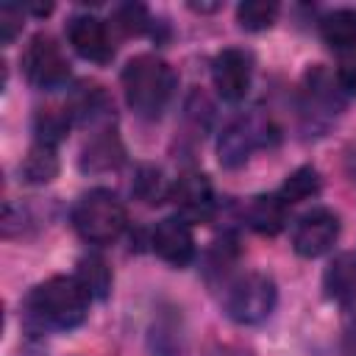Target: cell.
<instances>
[{
  "mask_svg": "<svg viewBox=\"0 0 356 356\" xmlns=\"http://www.w3.org/2000/svg\"><path fill=\"white\" fill-rule=\"evenodd\" d=\"M72 228L78 236L89 245H108L120 239V234L128 225L125 206L111 189H89L83 192L72 206Z\"/></svg>",
  "mask_w": 356,
  "mask_h": 356,
  "instance_id": "3957f363",
  "label": "cell"
},
{
  "mask_svg": "<svg viewBox=\"0 0 356 356\" xmlns=\"http://www.w3.org/2000/svg\"><path fill=\"white\" fill-rule=\"evenodd\" d=\"M19 172L28 184H47L56 178L58 172V159H56V147L33 142V147L28 150V156L19 164Z\"/></svg>",
  "mask_w": 356,
  "mask_h": 356,
  "instance_id": "2e32d148",
  "label": "cell"
},
{
  "mask_svg": "<svg viewBox=\"0 0 356 356\" xmlns=\"http://www.w3.org/2000/svg\"><path fill=\"white\" fill-rule=\"evenodd\" d=\"M323 289L337 303H350L356 298V256L339 253L323 275Z\"/></svg>",
  "mask_w": 356,
  "mask_h": 356,
  "instance_id": "4fadbf2b",
  "label": "cell"
},
{
  "mask_svg": "<svg viewBox=\"0 0 356 356\" xmlns=\"http://www.w3.org/2000/svg\"><path fill=\"white\" fill-rule=\"evenodd\" d=\"M67 42L86 61L108 64L114 58V44H111L108 25L97 17H92V14H75L67 22Z\"/></svg>",
  "mask_w": 356,
  "mask_h": 356,
  "instance_id": "9c48e42d",
  "label": "cell"
},
{
  "mask_svg": "<svg viewBox=\"0 0 356 356\" xmlns=\"http://www.w3.org/2000/svg\"><path fill=\"white\" fill-rule=\"evenodd\" d=\"M22 72H25L31 86H36L42 92H53V89L67 86L70 61L53 36L36 33L28 42V47L22 50Z\"/></svg>",
  "mask_w": 356,
  "mask_h": 356,
  "instance_id": "8992f818",
  "label": "cell"
},
{
  "mask_svg": "<svg viewBox=\"0 0 356 356\" xmlns=\"http://www.w3.org/2000/svg\"><path fill=\"white\" fill-rule=\"evenodd\" d=\"M131 189L147 206H159V203L170 200V192H172V186H167V181H164V172L153 164H142L136 170V178H134Z\"/></svg>",
  "mask_w": 356,
  "mask_h": 356,
  "instance_id": "e0dca14e",
  "label": "cell"
},
{
  "mask_svg": "<svg viewBox=\"0 0 356 356\" xmlns=\"http://www.w3.org/2000/svg\"><path fill=\"white\" fill-rule=\"evenodd\" d=\"M320 36L334 50H356V8H334L323 14Z\"/></svg>",
  "mask_w": 356,
  "mask_h": 356,
  "instance_id": "5bb4252c",
  "label": "cell"
},
{
  "mask_svg": "<svg viewBox=\"0 0 356 356\" xmlns=\"http://www.w3.org/2000/svg\"><path fill=\"white\" fill-rule=\"evenodd\" d=\"M70 122H72L70 108H39V114H36V120H33L36 142L56 147V145L64 139Z\"/></svg>",
  "mask_w": 356,
  "mask_h": 356,
  "instance_id": "d6986e66",
  "label": "cell"
},
{
  "mask_svg": "<svg viewBox=\"0 0 356 356\" xmlns=\"http://www.w3.org/2000/svg\"><path fill=\"white\" fill-rule=\"evenodd\" d=\"M189 8H195V11H217L220 6L217 3H192Z\"/></svg>",
  "mask_w": 356,
  "mask_h": 356,
  "instance_id": "4316f807",
  "label": "cell"
},
{
  "mask_svg": "<svg viewBox=\"0 0 356 356\" xmlns=\"http://www.w3.org/2000/svg\"><path fill=\"white\" fill-rule=\"evenodd\" d=\"M275 139H278V128L273 125V120L261 111H250L231 120L222 128L217 139V159L225 170H236L250 159L253 150L267 147Z\"/></svg>",
  "mask_w": 356,
  "mask_h": 356,
  "instance_id": "5b68a950",
  "label": "cell"
},
{
  "mask_svg": "<svg viewBox=\"0 0 356 356\" xmlns=\"http://www.w3.org/2000/svg\"><path fill=\"white\" fill-rule=\"evenodd\" d=\"M170 200L178 206V214L189 222H206V220H211V214L217 209L211 181L203 172L178 175V181L172 184Z\"/></svg>",
  "mask_w": 356,
  "mask_h": 356,
  "instance_id": "8fae6325",
  "label": "cell"
},
{
  "mask_svg": "<svg viewBox=\"0 0 356 356\" xmlns=\"http://www.w3.org/2000/svg\"><path fill=\"white\" fill-rule=\"evenodd\" d=\"M150 348L156 356H178L181 353V334H175V325L156 323L150 334Z\"/></svg>",
  "mask_w": 356,
  "mask_h": 356,
  "instance_id": "603a6c76",
  "label": "cell"
},
{
  "mask_svg": "<svg viewBox=\"0 0 356 356\" xmlns=\"http://www.w3.org/2000/svg\"><path fill=\"white\" fill-rule=\"evenodd\" d=\"M150 248L161 261L172 267H186L195 259V236L189 220H184L181 214L159 220L150 234Z\"/></svg>",
  "mask_w": 356,
  "mask_h": 356,
  "instance_id": "30bf717a",
  "label": "cell"
},
{
  "mask_svg": "<svg viewBox=\"0 0 356 356\" xmlns=\"http://www.w3.org/2000/svg\"><path fill=\"white\" fill-rule=\"evenodd\" d=\"M89 303L92 295L75 275H53L31 289L25 298V312L36 328L70 331L86 320Z\"/></svg>",
  "mask_w": 356,
  "mask_h": 356,
  "instance_id": "6da1fadb",
  "label": "cell"
},
{
  "mask_svg": "<svg viewBox=\"0 0 356 356\" xmlns=\"http://www.w3.org/2000/svg\"><path fill=\"white\" fill-rule=\"evenodd\" d=\"M342 353L356 356V314H350L342 325Z\"/></svg>",
  "mask_w": 356,
  "mask_h": 356,
  "instance_id": "d4e9b609",
  "label": "cell"
},
{
  "mask_svg": "<svg viewBox=\"0 0 356 356\" xmlns=\"http://www.w3.org/2000/svg\"><path fill=\"white\" fill-rule=\"evenodd\" d=\"M286 214H289V206H286V200L278 192H273V195H256L248 203V209H245L248 225L253 231H259V234H267V236L284 231Z\"/></svg>",
  "mask_w": 356,
  "mask_h": 356,
  "instance_id": "7c38bea8",
  "label": "cell"
},
{
  "mask_svg": "<svg viewBox=\"0 0 356 356\" xmlns=\"http://www.w3.org/2000/svg\"><path fill=\"white\" fill-rule=\"evenodd\" d=\"M278 17V3L267 0H248L236 6V22L245 31H267Z\"/></svg>",
  "mask_w": 356,
  "mask_h": 356,
  "instance_id": "44dd1931",
  "label": "cell"
},
{
  "mask_svg": "<svg viewBox=\"0 0 356 356\" xmlns=\"http://www.w3.org/2000/svg\"><path fill=\"white\" fill-rule=\"evenodd\" d=\"M75 278L86 286V292L97 300H103L108 295V286H111V270L108 264L97 256V253H89L78 261V270H75Z\"/></svg>",
  "mask_w": 356,
  "mask_h": 356,
  "instance_id": "ac0fdd59",
  "label": "cell"
},
{
  "mask_svg": "<svg viewBox=\"0 0 356 356\" xmlns=\"http://www.w3.org/2000/svg\"><path fill=\"white\" fill-rule=\"evenodd\" d=\"M278 289L267 273H242L225 286L222 309L239 325H256L275 309Z\"/></svg>",
  "mask_w": 356,
  "mask_h": 356,
  "instance_id": "277c9868",
  "label": "cell"
},
{
  "mask_svg": "<svg viewBox=\"0 0 356 356\" xmlns=\"http://www.w3.org/2000/svg\"><path fill=\"white\" fill-rule=\"evenodd\" d=\"M120 161H122V145L114 136V131H103L81 153L83 172H106V170H114Z\"/></svg>",
  "mask_w": 356,
  "mask_h": 356,
  "instance_id": "9a60e30c",
  "label": "cell"
},
{
  "mask_svg": "<svg viewBox=\"0 0 356 356\" xmlns=\"http://www.w3.org/2000/svg\"><path fill=\"white\" fill-rule=\"evenodd\" d=\"M337 239H339V217L331 209H312L292 228V248L303 259L325 256Z\"/></svg>",
  "mask_w": 356,
  "mask_h": 356,
  "instance_id": "52a82bcc",
  "label": "cell"
},
{
  "mask_svg": "<svg viewBox=\"0 0 356 356\" xmlns=\"http://www.w3.org/2000/svg\"><path fill=\"white\" fill-rule=\"evenodd\" d=\"M114 25L122 31V33H134V36H139V33H145L153 22H150V14H147V8L145 6H139V3H128V6H120L117 11H114Z\"/></svg>",
  "mask_w": 356,
  "mask_h": 356,
  "instance_id": "7402d4cb",
  "label": "cell"
},
{
  "mask_svg": "<svg viewBox=\"0 0 356 356\" xmlns=\"http://www.w3.org/2000/svg\"><path fill=\"white\" fill-rule=\"evenodd\" d=\"M250 78H253V58L250 53L239 50V47H225L214 56L211 61V81L217 95L225 103H239L248 89H250Z\"/></svg>",
  "mask_w": 356,
  "mask_h": 356,
  "instance_id": "ba28073f",
  "label": "cell"
},
{
  "mask_svg": "<svg viewBox=\"0 0 356 356\" xmlns=\"http://www.w3.org/2000/svg\"><path fill=\"white\" fill-rule=\"evenodd\" d=\"M122 92L136 117L159 120L175 92V72L164 58L139 53L122 70Z\"/></svg>",
  "mask_w": 356,
  "mask_h": 356,
  "instance_id": "7a4b0ae2",
  "label": "cell"
},
{
  "mask_svg": "<svg viewBox=\"0 0 356 356\" xmlns=\"http://www.w3.org/2000/svg\"><path fill=\"white\" fill-rule=\"evenodd\" d=\"M320 192V175L314 167H298L292 175H286L284 186L278 189V195L286 200V206L292 203H300V200H309Z\"/></svg>",
  "mask_w": 356,
  "mask_h": 356,
  "instance_id": "ffe728a7",
  "label": "cell"
},
{
  "mask_svg": "<svg viewBox=\"0 0 356 356\" xmlns=\"http://www.w3.org/2000/svg\"><path fill=\"white\" fill-rule=\"evenodd\" d=\"M19 31H22V8L14 3L0 6V42L11 44Z\"/></svg>",
  "mask_w": 356,
  "mask_h": 356,
  "instance_id": "cb8c5ba5",
  "label": "cell"
},
{
  "mask_svg": "<svg viewBox=\"0 0 356 356\" xmlns=\"http://www.w3.org/2000/svg\"><path fill=\"white\" fill-rule=\"evenodd\" d=\"M345 170H348L350 181H356V147L348 150V156H345Z\"/></svg>",
  "mask_w": 356,
  "mask_h": 356,
  "instance_id": "484cf974",
  "label": "cell"
}]
</instances>
